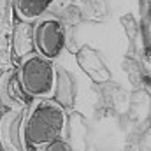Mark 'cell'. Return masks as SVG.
<instances>
[{
	"label": "cell",
	"mask_w": 151,
	"mask_h": 151,
	"mask_svg": "<svg viewBox=\"0 0 151 151\" xmlns=\"http://www.w3.org/2000/svg\"><path fill=\"white\" fill-rule=\"evenodd\" d=\"M65 127V107L55 99H37L23 121V144L28 150H44L53 141L63 139Z\"/></svg>",
	"instance_id": "6da1fadb"
},
{
	"label": "cell",
	"mask_w": 151,
	"mask_h": 151,
	"mask_svg": "<svg viewBox=\"0 0 151 151\" xmlns=\"http://www.w3.org/2000/svg\"><path fill=\"white\" fill-rule=\"evenodd\" d=\"M16 74L23 91L30 99H53L56 83V69L53 60H47L39 53H32L21 58Z\"/></svg>",
	"instance_id": "7a4b0ae2"
},
{
	"label": "cell",
	"mask_w": 151,
	"mask_h": 151,
	"mask_svg": "<svg viewBox=\"0 0 151 151\" xmlns=\"http://www.w3.org/2000/svg\"><path fill=\"white\" fill-rule=\"evenodd\" d=\"M34 46L35 53L47 60H56L65 47V28L56 18H39L34 21Z\"/></svg>",
	"instance_id": "3957f363"
},
{
	"label": "cell",
	"mask_w": 151,
	"mask_h": 151,
	"mask_svg": "<svg viewBox=\"0 0 151 151\" xmlns=\"http://www.w3.org/2000/svg\"><path fill=\"white\" fill-rule=\"evenodd\" d=\"M12 49L14 55L21 60L32 53H35V46H34V23L30 21H23L18 19L14 32H12Z\"/></svg>",
	"instance_id": "277c9868"
},
{
	"label": "cell",
	"mask_w": 151,
	"mask_h": 151,
	"mask_svg": "<svg viewBox=\"0 0 151 151\" xmlns=\"http://www.w3.org/2000/svg\"><path fill=\"white\" fill-rule=\"evenodd\" d=\"M0 99L5 106H11V107L27 102L28 95L23 91L16 72H5L2 76V79H0Z\"/></svg>",
	"instance_id": "5b68a950"
},
{
	"label": "cell",
	"mask_w": 151,
	"mask_h": 151,
	"mask_svg": "<svg viewBox=\"0 0 151 151\" xmlns=\"http://www.w3.org/2000/svg\"><path fill=\"white\" fill-rule=\"evenodd\" d=\"M23 119H21V113H9L5 114L0 121V142L5 144L9 142L7 148H12V151H21V139H23V134L16 132L14 130H19Z\"/></svg>",
	"instance_id": "8992f818"
},
{
	"label": "cell",
	"mask_w": 151,
	"mask_h": 151,
	"mask_svg": "<svg viewBox=\"0 0 151 151\" xmlns=\"http://www.w3.org/2000/svg\"><path fill=\"white\" fill-rule=\"evenodd\" d=\"M76 97V83L72 76L65 69H56V83H55V93L53 99L62 104L63 107H69L74 104Z\"/></svg>",
	"instance_id": "52a82bcc"
},
{
	"label": "cell",
	"mask_w": 151,
	"mask_h": 151,
	"mask_svg": "<svg viewBox=\"0 0 151 151\" xmlns=\"http://www.w3.org/2000/svg\"><path fill=\"white\" fill-rule=\"evenodd\" d=\"M53 2L55 0H16V4H14L16 16H18V19L34 23L44 16V12L49 9V5Z\"/></svg>",
	"instance_id": "ba28073f"
},
{
	"label": "cell",
	"mask_w": 151,
	"mask_h": 151,
	"mask_svg": "<svg viewBox=\"0 0 151 151\" xmlns=\"http://www.w3.org/2000/svg\"><path fill=\"white\" fill-rule=\"evenodd\" d=\"M79 63L83 67L84 72H88L90 77L97 83H104L109 79V70L106 69V65L102 63V60L95 55V51L91 49H83L79 53Z\"/></svg>",
	"instance_id": "9c48e42d"
},
{
	"label": "cell",
	"mask_w": 151,
	"mask_h": 151,
	"mask_svg": "<svg viewBox=\"0 0 151 151\" xmlns=\"http://www.w3.org/2000/svg\"><path fill=\"white\" fill-rule=\"evenodd\" d=\"M44 151H72V146L65 139H58V141H53L51 144H47Z\"/></svg>",
	"instance_id": "30bf717a"
},
{
	"label": "cell",
	"mask_w": 151,
	"mask_h": 151,
	"mask_svg": "<svg viewBox=\"0 0 151 151\" xmlns=\"http://www.w3.org/2000/svg\"><path fill=\"white\" fill-rule=\"evenodd\" d=\"M32 151H44V150H32Z\"/></svg>",
	"instance_id": "8fae6325"
}]
</instances>
